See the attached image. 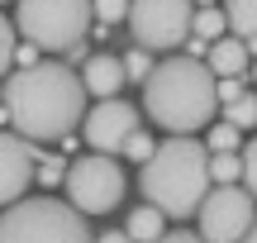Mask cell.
<instances>
[{"label":"cell","mask_w":257,"mask_h":243,"mask_svg":"<svg viewBox=\"0 0 257 243\" xmlns=\"http://www.w3.org/2000/svg\"><path fill=\"white\" fill-rule=\"evenodd\" d=\"M91 10H95V19H100V29L128 19V0H91Z\"/></svg>","instance_id":"obj_19"},{"label":"cell","mask_w":257,"mask_h":243,"mask_svg":"<svg viewBox=\"0 0 257 243\" xmlns=\"http://www.w3.org/2000/svg\"><path fill=\"white\" fill-rule=\"evenodd\" d=\"M86 95L91 91H86L81 72H72L67 62H34L5 81L0 105H5V119L15 124V134L38 143V139H67L86 119Z\"/></svg>","instance_id":"obj_1"},{"label":"cell","mask_w":257,"mask_h":243,"mask_svg":"<svg viewBox=\"0 0 257 243\" xmlns=\"http://www.w3.org/2000/svg\"><path fill=\"white\" fill-rule=\"evenodd\" d=\"M143 110L167 134H195L219 110V76L200 57H167L143 81Z\"/></svg>","instance_id":"obj_2"},{"label":"cell","mask_w":257,"mask_h":243,"mask_svg":"<svg viewBox=\"0 0 257 243\" xmlns=\"http://www.w3.org/2000/svg\"><path fill=\"white\" fill-rule=\"evenodd\" d=\"M0 114H5V110H0Z\"/></svg>","instance_id":"obj_31"},{"label":"cell","mask_w":257,"mask_h":243,"mask_svg":"<svg viewBox=\"0 0 257 243\" xmlns=\"http://www.w3.org/2000/svg\"><path fill=\"white\" fill-rule=\"evenodd\" d=\"M0 5H5V0H0Z\"/></svg>","instance_id":"obj_30"},{"label":"cell","mask_w":257,"mask_h":243,"mask_svg":"<svg viewBox=\"0 0 257 243\" xmlns=\"http://www.w3.org/2000/svg\"><path fill=\"white\" fill-rule=\"evenodd\" d=\"M67 200H72L81 215H110L124 200V172L110 153H86L67 167Z\"/></svg>","instance_id":"obj_6"},{"label":"cell","mask_w":257,"mask_h":243,"mask_svg":"<svg viewBox=\"0 0 257 243\" xmlns=\"http://www.w3.org/2000/svg\"><path fill=\"white\" fill-rule=\"evenodd\" d=\"M128 238L134 243H157L167 234V215L157 205H143V210H134V215H128V229H124Z\"/></svg>","instance_id":"obj_13"},{"label":"cell","mask_w":257,"mask_h":243,"mask_svg":"<svg viewBox=\"0 0 257 243\" xmlns=\"http://www.w3.org/2000/svg\"><path fill=\"white\" fill-rule=\"evenodd\" d=\"M248 76H252V81H257V62H252V67H248Z\"/></svg>","instance_id":"obj_29"},{"label":"cell","mask_w":257,"mask_h":243,"mask_svg":"<svg viewBox=\"0 0 257 243\" xmlns=\"http://www.w3.org/2000/svg\"><path fill=\"white\" fill-rule=\"evenodd\" d=\"M238 95H243V76H219V105L238 100Z\"/></svg>","instance_id":"obj_25"},{"label":"cell","mask_w":257,"mask_h":243,"mask_svg":"<svg viewBox=\"0 0 257 243\" xmlns=\"http://www.w3.org/2000/svg\"><path fill=\"white\" fill-rule=\"evenodd\" d=\"M205 148H210V153H238L243 148V129H238V124H229V119L214 124L210 139H205Z\"/></svg>","instance_id":"obj_17"},{"label":"cell","mask_w":257,"mask_h":243,"mask_svg":"<svg viewBox=\"0 0 257 243\" xmlns=\"http://www.w3.org/2000/svg\"><path fill=\"white\" fill-rule=\"evenodd\" d=\"M224 119L238 124V129H252V124H257V95L243 91L238 100H229V105H224Z\"/></svg>","instance_id":"obj_18"},{"label":"cell","mask_w":257,"mask_h":243,"mask_svg":"<svg viewBox=\"0 0 257 243\" xmlns=\"http://www.w3.org/2000/svg\"><path fill=\"white\" fill-rule=\"evenodd\" d=\"M91 0H19L15 29L38 53H76L91 34Z\"/></svg>","instance_id":"obj_5"},{"label":"cell","mask_w":257,"mask_h":243,"mask_svg":"<svg viewBox=\"0 0 257 243\" xmlns=\"http://www.w3.org/2000/svg\"><path fill=\"white\" fill-rule=\"evenodd\" d=\"M95 243H134V238H128V234H124V229H105V234H100V238H95Z\"/></svg>","instance_id":"obj_27"},{"label":"cell","mask_w":257,"mask_h":243,"mask_svg":"<svg viewBox=\"0 0 257 243\" xmlns=\"http://www.w3.org/2000/svg\"><path fill=\"white\" fill-rule=\"evenodd\" d=\"M10 62H15V24L0 15V76L10 72Z\"/></svg>","instance_id":"obj_20"},{"label":"cell","mask_w":257,"mask_h":243,"mask_svg":"<svg viewBox=\"0 0 257 243\" xmlns=\"http://www.w3.org/2000/svg\"><path fill=\"white\" fill-rule=\"evenodd\" d=\"M210 181L214 186H238L243 181V153H210Z\"/></svg>","instance_id":"obj_16"},{"label":"cell","mask_w":257,"mask_h":243,"mask_svg":"<svg viewBox=\"0 0 257 243\" xmlns=\"http://www.w3.org/2000/svg\"><path fill=\"white\" fill-rule=\"evenodd\" d=\"M191 19H195L191 0H128V29L148 53L181 48L191 38Z\"/></svg>","instance_id":"obj_7"},{"label":"cell","mask_w":257,"mask_h":243,"mask_svg":"<svg viewBox=\"0 0 257 243\" xmlns=\"http://www.w3.org/2000/svg\"><path fill=\"white\" fill-rule=\"evenodd\" d=\"M224 19H229V29L243 43L257 38V0H224Z\"/></svg>","instance_id":"obj_14"},{"label":"cell","mask_w":257,"mask_h":243,"mask_svg":"<svg viewBox=\"0 0 257 243\" xmlns=\"http://www.w3.org/2000/svg\"><path fill=\"white\" fill-rule=\"evenodd\" d=\"M138 129V110L134 105H124L119 95H110V100H100V105H91L86 110V119H81V134H86V143H91L95 153H124V143H128V134Z\"/></svg>","instance_id":"obj_9"},{"label":"cell","mask_w":257,"mask_h":243,"mask_svg":"<svg viewBox=\"0 0 257 243\" xmlns=\"http://www.w3.org/2000/svg\"><path fill=\"white\" fill-rule=\"evenodd\" d=\"M124 72H128V81H148V72H153V62H148V48H134V53L124 57Z\"/></svg>","instance_id":"obj_21"},{"label":"cell","mask_w":257,"mask_h":243,"mask_svg":"<svg viewBox=\"0 0 257 243\" xmlns=\"http://www.w3.org/2000/svg\"><path fill=\"white\" fill-rule=\"evenodd\" d=\"M138 186H143L148 205H157L162 215H172V219L195 215L200 200H205V191L214 186V181H210V153H205V143H195L191 134H172V139L157 143L153 158L143 162Z\"/></svg>","instance_id":"obj_3"},{"label":"cell","mask_w":257,"mask_h":243,"mask_svg":"<svg viewBox=\"0 0 257 243\" xmlns=\"http://www.w3.org/2000/svg\"><path fill=\"white\" fill-rule=\"evenodd\" d=\"M205 67H210L214 76H248L252 53H248L243 38H214L210 53H205Z\"/></svg>","instance_id":"obj_12"},{"label":"cell","mask_w":257,"mask_h":243,"mask_svg":"<svg viewBox=\"0 0 257 243\" xmlns=\"http://www.w3.org/2000/svg\"><path fill=\"white\" fill-rule=\"evenodd\" d=\"M0 243H91V224L76 205L53 196L15 200L0 215Z\"/></svg>","instance_id":"obj_4"},{"label":"cell","mask_w":257,"mask_h":243,"mask_svg":"<svg viewBox=\"0 0 257 243\" xmlns=\"http://www.w3.org/2000/svg\"><path fill=\"white\" fill-rule=\"evenodd\" d=\"M157 243H205V238H200V234H186V229H167Z\"/></svg>","instance_id":"obj_26"},{"label":"cell","mask_w":257,"mask_h":243,"mask_svg":"<svg viewBox=\"0 0 257 243\" xmlns=\"http://www.w3.org/2000/svg\"><path fill=\"white\" fill-rule=\"evenodd\" d=\"M243 186H248L252 200H257V139L243 143Z\"/></svg>","instance_id":"obj_23"},{"label":"cell","mask_w":257,"mask_h":243,"mask_svg":"<svg viewBox=\"0 0 257 243\" xmlns=\"http://www.w3.org/2000/svg\"><path fill=\"white\" fill-rule=\"evenodd\" d=\"M153 148H157V143L148 139L143 129H134V134H128V143H124V153H128L134 162H148V158H153Z\"/></svg>","instance_id":"obj_22"},{"label":"cell","mask_w":257,"mask_h":243,"mask_svg":"<svg viewBox=\"0 0 257 243\" xmlns=\"http://www.w3.org/2000/svg\"><path fill=\"white\" fill-rule=\"evenodd\" d=\"M238 243H257V219H252V229H248V234H243Z\"/></svg>","instance_id":"obj_28"},{"label":"cell","mask_w":257,"mask_h":243,"mask_svg":"<svg viewBox=\"0 0 257 243\" xmlns=\"http://www.w3.org/2000/svg\"><path fill=\"white\" fill-rule=\"evenodd\" d=\"M81 81H86V91H91V95L110 100V95H119V86L128 81V72H124V62H119V57H110V53H95L91 62L81 67Z\"/></svg>","instance_id":"obj_11"},{"label":"cell","mask_w":257,"mask_h":243,"mask_svg":"<svg viewBox=\"0 0 257 243\" xmlns=\"http://www.w3.org/2000/svg\"><path fill=\"white\" fill-rule=\"evenodd\" d=\"M34 172H38V153L29 148V139L15 129H0V205H15L34 186Z\"/></svg>","instance_id":"obj_10"},{"label":"cell","mask_w":257,"mask_h":243,"mask_svg":"<svg viewBox=\"0 0 257 243\" xmlns=\"http://www.w3.org/2000/svg\"><path fill=\"white\" fill-rule=\"evenodd\" d=\"M224 29H229V19H224V10L214 5H200L191 19V38L195 43H214V38H224Z\"/></svg>","instance_id":"obj_15"},{"label":"cell","mask_w":257,"mask_h":243,"mask_svg":"<svg viewBox=\"0 0 257 243\" xmlns=\"http://www.w3.org/2000/svg\"><path fill=\"white\" fill-rule=\"evenodd\" d=\"M195 215H200L205 243H238L257 219V200L248 186H210Z\"/></svg>","instance_id":"obj_8"},{"label":"cell","mask_w":257,"mask_h":243,"mask_svg":"<svg viewBox=\"0 0 257 243\" xmlns=\"http://www.w3.org/2000/svg\"><path fill=\"white\" fill-rule=\"evenodd\" d=\"M34 181H38V186H57V181H67V167H62L57 158H48V162H38Z\"/></svg>","instance_id":"obj_24"}]
</instances>
